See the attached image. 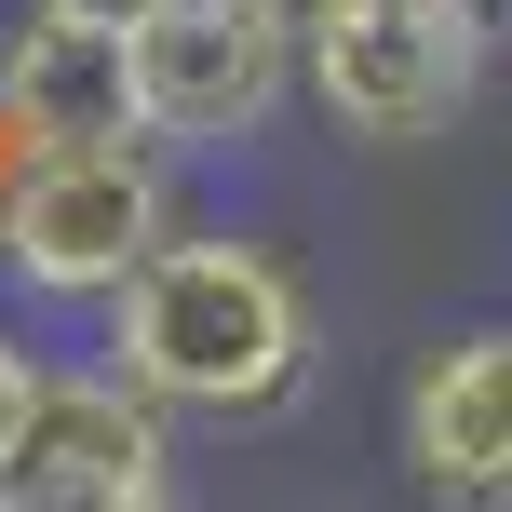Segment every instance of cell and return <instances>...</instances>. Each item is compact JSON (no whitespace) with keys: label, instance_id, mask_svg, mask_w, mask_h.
I'll use <instances>...</instances> for the list:
<instances>
[{"label":"cell","instance_id":"cell-1","mask_svg":"<svg viewBox=\"0 0 512 512\" xmlns=\"http://www.w3.org/2000/svg\"><path fill=\"white\" fill-rule=\"evenodd\" d=\"M95 351L122 364L149 405L176 418H283L324 364V324H310L297 270L243 230H162L149 270L95 310Z\"/></svg>","mask_w":512,"mask_h":512},{"label":"cell","instance_id":"cell-2","mask_svg":"<svg viewBox=\"0 0 512 512\" xmlns=\"http://www.w3.org/2000/svg\"><path fill=\"white\" fill-rule=\"evenodd\" d=\"M162 230H176V149L162 135L0 149V283L27 310H108Z\"/></svg>","mask_w":512,"mask_h":512},{"label":"cell","instance_id":"cell-3","mask_svg":"<svg viewBox=\"0 0 512 512\" xmlns=\"http://www.w3.org/2000/svg\"><path fill=\"white\" fill-rule=\"evenodd\" d=\"M486 54L499 41H486L472 0H337L297 41V95L337 135H364V149H418V135H445L472 108Z\"/></svg>","mask_w":512,"mask_h":512},{"label":"cell","instance_id":"cell-4","mask_svg":"<svg viewBox=\"0 0 512 512\" xmlns=\"http://www.w3.org/2000/svg\"><path fill=\"white\" fill-rule=\"evenodd\" d=\"M122 68H135V135H162L176 162L256 149L297 95V27L270 0H149L122 27Z\"/></svg>","mask_w":512,"mask_h":512},{"label":"cell","instance_id":"cell-5","mask_svg":"<svg viewBox=\"0 0 512 512\" xmlns=\"http://www.w3.org/2000/svg\"><path fill=\"white\" fill-rule=\"evenodd\" d=\"M176 499V405L122 378V364H41L27 445L0 472V512H162Z\"/></svg>","mask_w":512,"mask_h":512},{"label":"cell","instance_id":"cell-6","mask_svg":"<svg viewBox=\"0 0 512 512\" xmlns=\"http://www.w3.org/2000/svg\"><path fill=\"white\" fill-rule=\"evenodd\" d=\"M391 445H405V472L432 499H512V324H472L445 351H418Z\"/></svg>","mask_w":512,"mask_h":512},{"label":"cell","instance_id":"cell-7","mask_svg":"<svg viewBox=\"0 0 512 512\" xmlns=\"http://www.w3.org/2000/svg\"><path fill=\"white\" fill-rule=\"evenodd\" d=\"M68 135H135V68L108 14L27 0V27L0 41V149H68Z\"/></svg>","mask_w":512,"mask_h":512},{"label":"cell","instance_id":"cell-8","mask_svg":"<svg viewBox=\"0 0 512 512\" xmlns=\"http://www.w3.org/2000/svg\"><path fill=\"white\" fill-rule=\"evenodd\" d=\"M27 405H41V351L0 324V472H14V445H27Z\"/></svg>","mask_w":512,"mask_h":512},{"label":"cell","instance_id":"cell-9","mask_svg":"<svg viewBox=\"0 0 512 512\" xmlns=\"http://www.w3.org/2000/svg\"><path fill=\"white\" fill-rule=\"evenodd\" d=\"M54 14H108V27H135V14H149V0H54Z\"/></svg>","mask_w":512,"mask_h":512},{"label":"cell","instance_id":"cell-10","mask_svg":"<svg viewBox=\"0 0 512 512\" xmlns=\"http://www.w3.org/2000/svg\"><path fill=\"white\" fill-rule=\"evenodd\" d=\"M270 14H283V27H297V41H310V27H324V14H337V0H270Z\"/></svg>","mask_w":512,"mask_h":512}]
</instances>
